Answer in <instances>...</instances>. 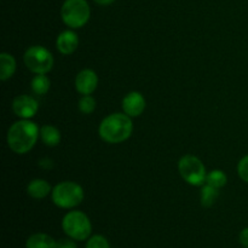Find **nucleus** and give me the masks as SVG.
I'll return each instance as SVG.
<instances>
[{
	"instance_id": "5",
	"label": "nucleus",
	"mask_w": 248,
	"mask_h": 248,
	"mask_svg": "<svg viewBox=\"0 0 248 248\" xmlns=\"http://www.w3.org/2000/svg\"><path fill=\"white\" fill-rule=\"evenodd\" d=\"M52 201L61 208H74L84 200V190L74 182H62L52 189Z\"/></svg>"
},
{
	"instance_id": "22",
	"label": "nucleus",
	"mask_w": 248,
	"mask_h": 248,
	"mask_svg": "<svg viewBox=\"0 0 248 248\" xmlns=\"http://www.w3.org/2000/svg\"><path fill=\"white\" fill-rule=\"evenodd\" d=\"M56 248H78L75 242L69 239H61L57 241V245H56Z\"/></svg>"
},
{
	"instance_id": "16",
	"label": "nucleus",
	"mask_w": 248,
	"mask_h": 248,
	"mask_svg": "<svg viewBox=\"0 0 248 248\" xmlns=\"http://www.w3.org/2000/svg\"><path fill=\"white\" fill-rule=\"evenodd\" d=\"M218 196H219L218 189L215 188V186H208V184H206L205 186H202L200 193L201 205H202L203 207H211V206L215 205Z\"/></svg>"
},
{
	"instance_id": "4",
	"label": "nucleus",
	"mask_w": 248,
	"mask_h": 248,
	"mask_svg": "<svg viewBox=\"0 0 248 248\" xmlns=\"http://www.w3.org/2000/svg\"><path fill=\"white\" fill-rule=\"evenodd\" d=\"M91 16L90 5L86 0H64L61 7V17L65 26L73 29L81 28Z\"/></svg>"
},
{
	"instance_id": "19",
	"label": "nucleus",
	"mask_w": 248,
	"mask_h": 248,
	"mask_svg": "<svg viewBox=\"0 0 248 248\" xmlns=\"http://www.w3.org/2000/svg\"><path fill=\"white\" fill-rule=\"evenodd\" d=\"M79 109L82 114H91L93 113L94 109H96V101L92 96L86 94V96H82L79 101Z\"/></svg>"
},
{
	"instance_id": "24",
	"label": "nucleus",
	"mask_w": 248,
	"mask_h": 248,
	"mask_svg": "<svg viewBox=\"0 0 248 248\" xmlns=\"http://www.w3.org/2000/svg\"><path fill=\"white\" fill-rule=\"evenodd\" d=\"M93 1L98 5H110L113 4L115 0H93Z\"/></svg>"
},
{
	"instance_id": "17",
	"label": "nucleus",
	"mask_w": 248,
	"mask_h": 248,
	"mask_svg": "<svg viewBox=\"0 0 248 248\" xmlns=\"http://www.w3.org/2000/svg\"><path fill=\"white\" fill-rule=\"evenodd\" d=\"M31 90L36 94H46L50 90V79L45 74H36L31 80Z\"/></svg>"
},
{
	"instance_id": "23",
	"label": "nucleus",
	"mask_w": 248,
	"mask_h": 248,
	"mask_svg": "<svg viewBox=\"0 0 248 248\" xmlns=\"http://www.w3.org/2000/svg\"><path fill=\"white\" fill-rule=\"evenodd\" d=\"M239 240L240 244L242 245L245 248H248V228H245L239 235Z\"/></svg>"
},
{
	"instance_id": "21",
	"label": "nucleus",
	"mask_w": 248,
	"mask_h": 248,
	"mask_svg": "<svg viewBox=\"0 0 248 248\" xmlns=\"http://www.w3.org/2000/svg\"><path fill=\"white\" fill-rule=\"evenodd\" d=\"M237 173L244 182L248 183V155L242 157L237 165Z\"/></svg>"
},
{
	"instance_id": "12",
	"label": "nucleus",
	"mask_w": 248,
	"mask_h": 248,
	"mask_svg": "<svg viewBox=\"0 0 248 248\" xmlns=\"http://www.w3.org/2000/svg\"><path fill=\"white\" fill-rule=\"evenodd\" d=\"M27 193L33 199H44L52 193V189L45 179H33L27 186Z\"/></svg>"
},
{
	"instance_id": "3",
	"label": "nucleus",
	"mask_w": 248,
	"mask_h": 248,
	"mask_svg": "<svg viewBox=\"0 0 248 248\" xmlns=\"http://www.w3.org/2000/svg\"><path fill=\"white\" fill-rule=\"evenodd\" d=\"M62 229L68 237L77 241L90 239L92 225L90 218L81 211H70L63 217Z\"/></svg>"
},
{
	"instance_id": "20",
	"label": "nucleus",
	"mask_w": 248,
	"mask_h": 248,
	"mask_svg": "<svg viewBox=\"0 0 248 248\" xmlns=\"http://www.w3.org/2000/svg\"><path fill=\"white\" fill-rule=\"evenodd\" d=\"M85 248H110L109 241L102 235H93L87 240Z\"/></svg>"
},
{
	"instance_id": "11",
	"label": "nucleus",
	"mask_w": 248,
	"mask_h": 248,
	"mask_svg": "<svg viewBox=\"0 0 248 248\" xmlns=\"http://www.w3.org/2000/svg\"><path fill=\"white\" fill-rule=\"evenodd\" d=\"M56 46L62 55H72L79 46V38L73 31H64L57 36Z\"/></svg>"
},
{
	"instance_id": "14",
	"label": "nucleus",
	"mask_w": 248,
	"mask_h": 248,
	"mask_svg": "<svg viewBox=\"0 0 248 248\" xmlns=\"http://www.w3.org/2000/svg\"><path fill=\"white\" fill-rule=\"evenodd\" d=\"M16 72V61L10 53L2 52L0 55V79L6 81Z\"/></svg>"
},
{
	"instance_id": "15",
	"label": "nucleus",
	"mask_w": 248,
	"mask_h": 248,
	"mask_svg": "<svg viewBox=\"0 0 248 248\" xmlns=\"http://www.w3.org/2000/svg\"><path fill=\"white\" fill-rule=\"evenodd\" d=\"M40 137L44 144L47 147H56L61 142V132L58 128L51 125H44L40 128Z\"/></svg>"
},
{
	"instance_id": "7",
	"label": "nucleus",
	"mask_w": 248,
	"mask_h": 248,
	"mask_svg": "<svg viewBox=\"0 0 248 248\" xmlns=\"http://www.w3.org/2000/svg\"><path fill=\"white\" fill-rule=\"evenodd\" d=\"M24 64L35 74H46L52 69V53L44 46H31L24 52Z\"/></svg>"
},
{
	"instance_id": "9",
	"label": "nucleus",
	"mask_w": 248,
	"mask_h": 248,
	"mask_svg": "<svg viewBox=\"0 0 248 248\" xmlns=\"http://www.w3.org/2000/svg\"><path fill=\"white\" fill-rule=\"evenodd\" d=\"M145 99L142 93L137 91H132L126 94L123 99L124 113L130 118H137L143 114L145 109Z\"/></svg>"
},
{
	"instance_id": "2",
	"label": "nucleus",
	"mask_w": 248,
	"mask_h": 248,
	"mask_svg": "<svg viewBox=\"0 0 248 248\" xmlns=\"http://www.w3.org/2000/svg\"><path fill=\"white\" fill-rule=\"evenodd\" d=\"M133 131L132 120L125 113H114L102 120L98 132L102 140L110 144L125 142Z\"/></svg>"
},
{
	"instance_id": "18",
	"label": "nucleus",
	"mask_w": 248,
	"mask_h": 248,
	"mask_svg": "<svg viewBox=\"0 0 248 248\" xmlns=\"http://www.w3.org/2000/svg\"><path fill=\"white\" fill-rule=\"evenodd\" d=\"M227 174L223 171H220V170H213V171H211L210 173L207 174V177H206V184H208V186H215V188L217 189L223 188V186L227 184Z\"/></svg>"
},
{
	"instance_id": "13",
	"label": "nucleus",
	"mask_w": 248,
	"mask_h": 248,
	"mask_svg": "<svg viewBox=\"0 0 248 248\" xmlns=\"http://www.w3.org/2000/svg\"><path fill=\"white\" fill-rule=\"evenodd\" d=\"M57 241L52 236L44 232H36L28 237L26 248H56Z\"/></svg>"
},
{
	"instance_id": "10",
	"label": "nucleus",
	"mask_w": 248,
	"mask_h": 248,
	"mask_svg": "<svg viewBox=\"0 0 248 248\" xmlns=\"http://www.w3.org/2000/svg\"><path fill=\"white\" fill-rule=\"evenodd\" d=\"M98 85V77L92 69H84L75 78V89L82 96L93 93Z\"/></svg>"
},
{
	"instance_id": "6",
	"label": "nucleus",
	"mask_w": 248,
	"mask_h": 248,
	"mask_svg": "<svg viewBox=\"0 0 248 248\" xmlns=\"http://www.w3.org/2000/svg\"><path fill=\"white\" fill-rule=\"evenodd\" d=\"M178 171L182 178L188 184L200 186L206 183V169L202 161L194 155H186L178 162Z\"/></svg>"
},
{
	"instance_id": "1",
	"label": "nucleus",
	"mask_w": 248,
	"mask_h": 248,
	"mask_svg": "<svg viewBox=\"0 0 248 248\" xmlns=\"http://www.w3.org/2000/svg\"><path fill=\"white\" fill-rule=\"evenodd\" d=\"M39 128L35 123L23 119L12 124L7 131V144L16 154H26L31 152L39 137Z\"/></svg>"
},
{
	"instance_id": "8",
	"label": "nucleus",
	"mask_w": 248,
	"mask_h": 248,
	"mask_svg": "<svg viewBox=\"0 0 248 248\" xmlns=\"http://www.w3.org/2000/svg\"><path fill=\"white\" fill-rule=\"evenodd\" d=\"M12 109L17 116L22 119H31L38 113L39 104L35 98L27 94L17 96L12 102Z\"/></svg>"
}]
</instances>
